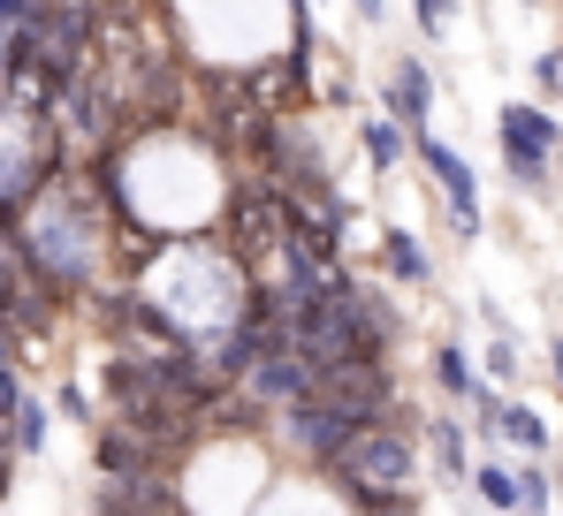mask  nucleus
I'll list each match as a JSON object with an SVG mask.
<instances>
[{"mask_svg":"<svg viewBox=\"0 0 563 516\" xmlns=\"http://www.w3.org/2000/svg\"><path fill=\"white\" fill-rule=\"evenodd\" d=\"M495 145H503V182L526 205H556V175H563V122L533 99H503L495 106Z\"/></svg>","mask_w":563,"mask_h":516,"instance_id":"f257e3e1","label":"nucleus"},{"mask_svg":"<svg viewBox=\"0 0 563 516\" xmlns=\"http://www.w3.org/2000/svg\"><path fill=\"white\" fill-rule=\"evenodd\" d=\"M419 471H427V448H419V433H404V426H358L351 433V448L320 471L335 494L343 486H419Z\"/></svg>","mask_w":563,"mask_h":516,"instance_id":"f03ea898","label":"nucleus"},{"mask_svg":"<svg viewBox=\"0 0 563 516\" xmlns=\"http://www.w3.org/2000/svg\"><path fill=\"white\" fill-rule=\"evenodd\" d=\"M411 160H419L427 182L442 190V228H450L457 244H479V175H472V160L450 145V137H434V130L411 137Z\"/></svg>","mask_w":563,"mask_h":516,"instance_id":"7ed1b4c3","label":"nucleus"},{"mask_svg":"<svg viewBox=\"0 0 563 516\" xmlns=\"http://www.w3.org/2000/svg\"><path fill=\"white\" fill-rule=\"evenodd\" d=\"M275 433L289 440V456H297V463L328 471V463L351 448L358 418H351V411H335L328 395H297V403H282V411H275Z\"/></svg>","mask_w":563,"mask_h":516,"instance_id":"20e7f679","label":"nucleus"},{"mask_svg":"<svg viewBox=\"0 0 563 516\" xmlns=\"http://www.w3.org/2000/svg\"><path fill=\"white\" fill-rule=\"evenodd\" d=\"M419 448H427V471L442 486H457V502H472V463H479V433H472L465 411H427L419 426Z\"/></svg>","mask_w":563,"mask_h":516,"instance_id":"39448f33","label":"nucleus"},{"mask_svg":"<svg viewBox=\"0 0 563 516\" xmlns=\"http://www.w3.org/2000/svg\"><path fill=\"white\" fill-rule=\"evenodd\" d=\"M380 106H388L396 122L427 130V114H434V69H427L419 54H396V61H388V91H380Z\"/></svg>","mask_w":563,"mask_h":516,"instance_id":"423d86ee","label":"nucleus"},{"mask_svg":"<svg viewBox=\"0 0 563 516\" xmlns=\"http://www.w3.org/2000/svg\"><path fill=\"white\" fill-rule=\"evenodd\" d=\"M411 137H419V130H411V122H396L388 106L358 122V160L374 168V182H380V175H396L404 160H411Z\"/></svg>","mask_w":563,"mask_h":516,"instance_id":"0eeeda50","label":"nucleus"},{"mask_svg":"<svg viewBox=\"0 0 563 516\" xmlns=\"http://www.w3.org/2000/svg\"><path fill=\"white\" fill-rule=\"evenodd\" d=\"M380 273H388V281H404V289H434V281H442V273H434V258H427V244H419L404 221H388V228H380Z\"/></svg>","mask_w":563,"mask_h":516,"instance_id":"6e6552de","label":"nucleus"},{"mask_svg":"<svg viewBox=\"0 0 563 516\" xmlns=\"http://www.w3.org/2000/svg\"><path fill=\"white\" fill-rule=\"evenodd\" d=\"M495 426H503V448H526V456H549V448H556V426H549V418H541L533 403H518V388L503 395Z\"/></svg>","mask_w":563,"mask_h":516,"instance_id":"1a4fd4ad","label":"nucleus"},{"mask_svg":"<svg viewBox=\"0 0 563 516\" xmlns=\"http://www.w3.org/2000/svg\"><path fill=\"white\" fill-rule=\"evenodd\" d=\"M472 502H479V509H518V463H503V448H479V463H472Z\"/></svg>","mask_w":563,"mask_h":516,"instance_id":"9d476101","label":"nucleus"},{"mask_svg":"<svg viewBox=\"0 0 563 516\" xmlns=\"http://www.w3.org/2000/svg\"><path fill=\"white\" fill-rule=\"evenodd\" d=\"M427 380H434V395H442V403H465L472 388H479L465 343H434V349H427Z\"/></svg>","mask_w":563,"mask_h":516,"instance_id":"9b49d317","label":"nucleus"},{"mask_svg":"<svg viewBox=\"0 0 563 516\" xmlns=\"http://www.w3.org/2000/svg\"><path fill=\"white\" fill-rule=\"evenodd\" d=\"M556 502H563V479L549 471V456L518 448V509H556Z\"/></svg>","mask_w":563,"mask_h":516,"instance_id":"f8f14e48","label":"nucleus"},{"mask_svg":"<svg viewBox=\"0 0 563 516\" xmlns=\"http://www.w3.org/2000/svg\"><path fill=\"white\" fill-rule=\"evenodd\" d=\"M8 426H15V448H23V456H46V440H54V411H46L38 395H23Z\"/></svg>","mask_w":563,"mask_h":516,"instance_id":"ddd939ff","label":"nucleus"},{"mask_svg":"<svg viewBox=\"0 0 563 516\" xmlns=\"http://www.w3.org/2000/svg\"><path fill=\"white\" fill-rule=\"evenodd\" d=\"M526 77H533L541 99H563V38H556V46H541V54L526 61Z\"/></svg>","mask_w":563,"mask_h":516,"instance_id":"4468645a","label":"nucleus"},{"mask_svg":"<svg viewBox=\"0 0 563 516\" xmlns=\"http://www.w3.org/2000/svg\"><path fill=\"white\" fill-rule=\"evenodd\" d=\"M487 380L518 388V335H487Z\"/></svg>","mask_w":563,"mask_h":516,"instance_id":"2eb2a0df","label":"nucleus"},{"mask_svg":"<svg viewBox=\"0 0 563 516\" xmlns=\"http://www.w3.org/2000/svg\"><path fill=\"white\" fill-rule=\"evenodd\" d=\"M54 411H62V418H77V426H99V403L77 388V380H62V388H54Z\"/></svg>","mask_w":563,"mask_h":516,"instance_id":"dca6fc26","label":"nucleus"},{"mask_svg":"<svg viewBox=\"0 0 563 516\" xmlns=\"http://www.w3.org/2000/svg\"><path fill=\"white\" fill-rule=\"evenodd\" d=\"M450 15H457V0H411V23H419V38H442V31H450Z\"/></svg>","mask_w":563,"mask_h":516,"instance_id":"f3484780","label":"nucleus"},{"mask_svg":"<svg viewBox=\"0 0 563 516\" xmlns=\"http://www.w3.org/2000/svg\"><path fill=\"white\" fill-rule=\"evenodd\" d=\"M351 15H358V23H366V31L380 38V23H388V0H351Z\"/></svg>","mask_w":563,"mask_h":516,"instance_id":"a211bd4d","label":"nucleus"},{"mask_svg":"<svg viewBox=\"0 0 563 516\" xmlns=\"http://www.w3.org/2000/svg\"><path fill=\"white\" fill-rule=\"evenodd\" d=\"M549 380H556V403H563V335L549 343Z\"/></svg>","mask_w":563,"mask_h":516,"instance_id":"6ab92c4d","label":"nucleus"},{"mask_svg":"<svg viewBox=\"0 0 563 516\" xmlns=\"http://www.w3.org/2000/svg\"><path fill=\"white\" fill-rule=\"evenodd\" d=\"M15 335H23V327H15V319L0 312V357H15Z\"/></svg>","mask_w":563,"mask_h":516,"instance_id":"aec40b11","label":"nucleus"}]
</instances>
